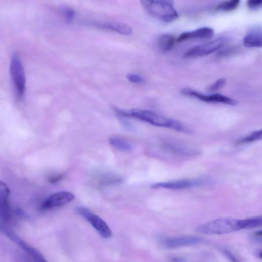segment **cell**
Wrapping results in <instances>:
<instances>
[{"instance_id":"17","label":"cell","mask_w":262,"mask_h":262,"mask_svg":"<svg viewBox=\"0 0 262 262\" xmlns=\"http://www.w3.org/2000/svg\"><path fill=\"white\" fill-rule=\"evenodd\" d=\"M239 230L262 226V216L239 220Z\"/></svg>"},{"instance_id":"12","label":"cell","mask_w":262,"mask_h":262,"mask_svg":"<svg viewBox=\"0 0 262 262\" xmlns=\"http://www.w3.org/2000/svg\"><path fill=\"white\" fill-rule=\"evenodd\" d=\"M10 190L3 182H0L1 217L2 221L7 223L10 219V210L8 199Z\"/></svg>"},{"instance_id":"27","label":"cell","mask_w":262,"mask_h":262,"mask_svg":"<svg viewBox=\"0 0 262 262\" xmlns=\"http://www.w3.org/2000/svg\"><path fill=\"white\" fill-rule=\"evenodd\" d=\"M170 262H186L184 258L180 257H173L170 260Z\"/></svg>"},{"instance_id":"28","label":"cell","mask_w":262,"mask_h":262,"mask_svg":"<svg viewBox=\"0 0 262 262\" xmlns=\"http://www.w3.org/2000/svg\"><path fill=\"white\" fill-rule=\"evenodd\" d=\"M254 235L255 236H261L262 235V230L255 232Z\"/></svg>"},{"instance_id":"11","label":"cell","mask_w":262,"mask_h":262,"mask_svg":"<svg viewBox=\"0 0 262 262\" xmlns=\"http://www.w3.org/2000/svg\"><path fill=\"white\" fill-rule=\"evenodd\" d=\"M214 35L213 29L204 27L194 30L182 33L177 38V41L182 42L193 39H209Z\"/></svg>"},{"instance_id":"13","label":"cell","mask_w":262,"mask_h":262,"mask_svg":"<svg viewBox=\"0 0 262 262\" xmlns=\"http://www.w3.org/2000/svg\"><path fill=\"white\" fill-rule=\"evenodd\" d=\"M201 241L200 237L196 236L174 237L165 239L163 241V244L166 248L173 249L195 245Z\"/></svg>"},{"instance_id":"30","label":"cell","mask_w":262,"mask_h":262,"mask_svg":"<svg viewBox=\"0 0 262 262\" xmlns=\"http://www.w3.org/2000/svg\"><path fill=\"white\" fill-rule=\"evenodd\" d=\"M258 256H259V258H262V251H261V252L259 253V254H258Z\"/></svg>"},{"instance_id":"10","label":"cell","mask_w":262,"mask_h":262,"mask_svg":"<svg viewBox=\"0 0 262 262\" xmlns=\"http://www.w3.org/2000/svg\"><path fill=\"white\" fill-rule=\"evenodd\" d=\"M202 182L198 180H179L169 182L155 183L151 186L152 188H164L178 190L187 188L201 185Z\"/></svg>"},{"instance_id":"5","label":"cell","mask_w":262,"mask_h":262,"mask_svg":"<svg viewBox=\"0 0 262 262\" xmlns=\"http://www.w3.org/2000/svg\"><path fill=\"white\" fill-rule=\"evenodd\" d=\"M78 213L83 216L102 237L107 238L112 235V232L106 222L90 209L80 206L77 208Z\"/></svg>"},{"instance_id":"18","label":"cell","mask_w":262,"mask_h":262,"mask_svg":"<svg viewBox=\"0 0 262 262\" xmlns=\"http://www.w3.org/2000/svg\"><path fill=\"white\" fill-rule=\"evenodd\" d=\"M108 142L116 148L123 151H130L133 148L132 144L129 142L118 137H110Z\"/></svg>"},{"instance_id":"21","label":"cell","mask_w":262,"mask_h":262,"mask_svg":"<svg viewBox=\"0 0 262 262\" xmlns=\"http://www.w3.org/2000/svg\"><path fill=\"white\" fill-rule=\"evenodd\" d=\"M226 83V79L224 78L219 79L209 86L208 90L210 91H216L224 86Z\"/></svg>"},{"instance_id":"22","label":"cell","mask_w":262,"mask_h":262,"mask_svg":"<svg viewBox=\"0 0 262 262\" xmlns=\"http://www.w3.org/2000/svg\"><path fill=\"white\" fill-rule=\"evenodd\" d=\"M126 78L128 81L134 83L140 84L144 82V78L136 74L129 73L127 75Z\"/></svg>"},{"instance_id":"9","label":"cell","mask_w":262,"mask_h":262,"mask_svg":"<svg viewBox=\"0 0 262 262\" xmlns=\"http://www.w3.org/2000/svg\"><path fill=\"white\" fill-rule=\"evenodd\" d=\"M74 194L69 191H60L49 196L42 204L41 209L47 210L65 205L74 199Z\"/></svg>"},{"instance_id":"20","label":"cell","mask_w":262,"mask_h":262,"mask_svg":"<svg viewBox=\"0 0 262 262\" xmlns=\"http://www.w3.org/2000/svg\"><path fill=\"white\" fill-rule=\"evenodd\" d=\"M262 139V129L252 132L237 141L238 144L251 143Z\"/></svg>"},{"instance_id":"23","label":"cell","mask_w":262,"mask_h":262,"mask_svg":"<svg viewBox=\"0 0 262 262\" xmlns=\"http://www.w3.org/2000/svg\"><path fill=\"white\" fill-rule=\"evenodd\" d=\"M247 7L252 10L262 7V0H249L247 3Z\"/></svg>"},{"instance_id":"16","label":"cell","mask_w":262,"mask_h":262,"mask_svg":"<svg viewBox=\"0 0 262 262\" xmlns=\"http://www.w3.org/2000/svg\"><path fill=\"white\" fill-rule=\"evenodd\" d=\"M177 39L169 34H163L160 35L158 40L159 48L163 51H167L174 46Z\"/></svg>"},{"instance_id":"25","label":"cell","mask_w":262,"mask_h":262,"mask_svg":"<svg viewBox=\"0 0 262 262\" xmlns=\"http://www.w3.org/2000/svg\"><path fill=\"white\" fill-rule=\"evenodd\" d=\"M224 253L231 262H239L236 257L230 251L227 250H224Z\"/></svg>"},{"instance_id":"26","label":"cell","mask_w":262,"mask_h":262,"mask_svg":"<svg viewBox=\"0 0 262 262\" xmlns=\"http://www.w3.org/2000/svg\"><path fill=\"white\" fill-rule=\"evenodd\" d=\"M63 174H61L58 176L52 177L49 179V182L51 183H56L60 180L63 177Z\"/></svg>"},{"instance_id":"15","label":"cell","mask_w":262,"mask_h":262,"mask_svg":"<svg viewBox=\"0 0 262 262\" xmlns=\"http://www.w3.org/2000/svg\"><path fill=\"white\" fill-rule=\"evenodd\" d=\"M99 28L108 29L124 35L132 34L133 30L128 25L121 22H107L94 24Z\"/></svg>"},{"instance_id":"3","label":"cell","mask_w":262,"mask_h":262,"mask_svg":"<svg viewBox=\"0 0 262 262\" xmlns=\"http://www.w3.org/2000/svg\"><path fill=\"white\" fill-rule=\"evenodd\" d=\"M239 220L230 217L216 219L199 226L198 232L206 234H223L239 230Z\"/></svg>"},{"instance_id":"6","label":"cell","mask_w":262,"mask_h":262,"mask_svg":"<svg viewBox=\"0 0 262 262\" xmlns=\"http://www.w3.org/2000/svg\"><path fill=\"white\" fill-rule=\"evenodd\" d=\"M227 42L224 37H219L212 41L194 46L184 55V58H194L208 55L221 49Z\"/></svg>"},{"instance_id":"14","label":"cell","mask_w":262,"mask_h":262,"mask_svg":"<svg viewBox=\"0 0 262 262\" xmlns=\"http://www.w3.org/2000/svg\"><path fill=\"white\" fill-rule=\"evenodd\" d=\"M247 48H262V28L255 27L249 31L243 39Z\"/></svg>"},{"instance_id":"24","label":"cell","mask_w":262,"mask_h":262,"mask_svg":"<svg viewBox=\"0 0 262 262\" xmlns=\"http://www.w3.org/2000/svg\"><path fill=\"white\" fill-rule=\"evenodd\" d=\"M63 12L67 21L71 22L75 15L74 11L72 9L67 8L64 9Z\"/></svg>"},{"instance_id":"8","label":"cell","mask_w":262,"mask_h":262,"mask_svg":"<svg viewBox=\"0 0 262 262\" xmlns=\"http://www.w3.org/2000/svg\"><path fill=\"white\" fill-rule=\"evenodd\" d=\"M6 235L21 248L34 262H48L42 254L36 249L31 247L9 229L5 230Z\"/></svg>"},{"instance_id":"7","label":"cell","mask_w":262,"mask_h":262,"mask_svg":"<svg viewBox=\"0 0 262 262\" xmlns=\"http://www.w3.org/2000/svg\"><path fill=\"white\" fill-rule=\"evenodd\" d=\"M181 93L184 95L192 96L207 102H218L228 105H235L237 101L229 97L221 94H213L212 95H205L190 88H183Z\"/></svg>"},{"instance_id":"1","label":"cell","mask_w":262,"mask_h":262,"mask_svg":"<svg viewBox=\"0 0 262 262\" xmlns=\"http://www.w3.org/2000/svg\"><path fill=\"white\" fill-rule=\"evenodd\" d=\"M115 111L119 116L132 117L152 125L171 128L185 133H191V130L181 122L151 111L138 108L129 110L116 108Z\"/></svg>"},{"instance_id":"2","label":"cell","mask_w":262,"mask_h":262,"mask_svg":"<svg viewBox=\"0 0 262 262\" xmlns=\"http://www.w3.org/2000/svg\"><path fill=\"white\" fill-rule=\"evenodd\" d=\"M141 3L150 15L165 23L172 22L179 17L172 1L145 0Z\"/></svg>"},{"instance_id":"19","label":"cell","mask_w":262,"mask_h":262,"mask_svg":"<svg viewBox=\"0 0 262 262\" xmlns=\"http://www.w3.org/2000/svg\"><path fill=\"white\" fill-rule=\"evenodd\" d=\"M240 1L238 0H231L225 1L219 4L215 8L217 11L230 12L237 9Z\"/></svg>"},{"instance_id":"4","label":"cell","mask_w":262,"mask_h":262,"mask_svg":"<svg viewBox=\"0 0 262 262\" xmlns=\"http://www.w3.org/2000/svg\"><path fill=\"white\" fill-rule=\"evenodd\" d=\"M10 73L17 96L18 98H21L26 90V76L21 60L18 55L15 53L11 56Z\"/></svg>"},{"instance_id":"29","label":"cell","mask_w":262,"mask_h":262,"mask_svg":"<svg viewBox=\"0 0 262 262\" xmlns=\"http://www.w3.org/2000/svg\"><path fill=\"white\" fill-rule=\"evenodd\" d=\"M19 262H29L27 260H26L24 257H23V258H20V257H19Z\"/></svg>"}]
</instances>
